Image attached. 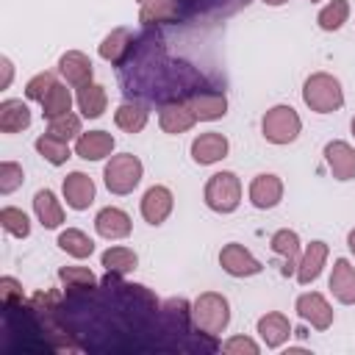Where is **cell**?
<instances>
[{"label": "cell", "instance_id": "6da1fadb", "mask_svg": "<svg viewBox=\"0 0 355 355\" xmlns=\"http://www.w3.org/2000/svg\"><path fill=\"white\" fill-rule=\"evenodd\" d=\"M191 324L205 336H219L230 324V302L219 291H202L191 302Z\"/></svg>", "mask_w": 355, "mask_h": 355}, {"label": "cell", "instance_id": "7a4b0ae2", "mask_svg": "<svg viewBox=\"0 0 355 355\" xmlns=\"http://www.w3.org/2000/svg\"><path fill=\"white\" fill-rule=\"evenodd\" d=\"M302 100L311 111L316 114H333L344 105V89L341 80L333 78L330 72H313L302 83Z\"/></svg>", "mask_w": 355, "mask_h": 355}, {"label": "cell", "instance_id": "3957f363", "mask_svg": "<svg viewBox=\"0 0 355 355\" xmlns=\"http://www.w3.org/2000/svg\"><path fill=\"white\" fill-rule=\"evenodd\" d=\"M141 175H144V166L136 155L130 153H119V155H111L103 166V180H105V189L111 194H130L139 183H141Z\"/></svg>", "mask_w": 355, "mask_h": 355}, {"label": "cell", "instance_id": "277c9868", "mask_svg": "<svg viewBox=\"0 0 355 355\" xmlns=\"http://www.w3.org/2000/svg\"><path fill=\"white\" fill-rule=\"evenodd\" d=\"M202 197H205V205L211 211H216V214H233L239 208V202H241V180L236 178V172L222 169V172H216V175L208 178Z\"/></svg>", "mask_w": 355, "mask_h": 355}, {"label": "cell", "instance_id": "5b68a950", "mask_svg": "<svg viewBox=\"0 0 355 355\" xmlns=\"http://www.w3.org/2000/svg\"><path fill=\"white\" fill-rule=\"evenodd\" d=\"M302 130V119L291 105H272L261 119V133L269 144H291Z\"/></svg>", "mask_w": 355, "mask_h": 355}, {"label": "cell", "instance_id": "8992f818", "mask_svg": "<svg viewBox=\"0 0 355 355\" xmlns=\"http://www.w3.org/2000/svg\"><path fill=\"white\" fill-rule=\"evenodd\" d=\"M219 266L230 275V277H252L263 269V263L239 241H230L219 250Z\"/></svg>", "mask_w": 355, "mask_h": 355}, {"label": "cell", "instance_id": "52a82bcc", "mask_svg": "<svg viewBox=\"0 0 355 355\" xmlns=\"http://www.w3.org/2000/svg\"><path fill=\"white\" fill-rule=\"evenodd\" d=\"M294 308H297L300 319L308 322L313 330H327V327L333 324V319H336L330 302H327L319 291H305V294H300Z\"/></svg>", "mask_w": 355, "mask_h": 355}, {"label": "cell", "instance_id": "ba28073f", "mask_svg": "<svg viewBox=\"0 0 355 355\" xmlns=\"http://www.w3.org/2000/svg\"><path fill=\"white\" fill-rule=\"evenodd\" d=\"M139 208H141L144 222L153 225V227H158V225H164V222L169 219V214H172V208H175V194H172L166 186H150V189L144 191Z\"/></svg>", "mask_w": 355, "mask_h": 355}, {"label": "cell", "instance_id": "9c48e42d", "mask_svg": "<svg viewBox=\"0 0 355 355\" xmlns=\"http://www.w3.org/2000/svg\"><path fill=\"white\" fill-rule=\"evenodd\" d=\"M194 122H197V116H194V111L189 108L186 100H178V97H175V100L161 103V108H158V125H161V130L169 133V136H178V133L191 130Z\"/></svg>", "mask_w": 355, "mask_h": 355}, {"label": "cell", "instance_id": "30bf717a", "mask_svg": "<svg viewBox=\"0 0 355 355\" xmlns=\"http://www.w3.org/2000/svg\"><path fill=\"white\" fill-rule=\"evenodd\" d=\"M227 150H230V141L222 133L208 130V133L194 136V141H191V161L200 164V166H211V164L222 161L227 155Z\"/></svg>", "mask_w": 355, "mask_h": 355}, {"label": "cell", "instance_id": "8fae6325", "mask_svg": "<svg viewBox=\"0 0 355 355\" xmlns=\"http://www.w3.org/2000/svg\"><path fill=\"white\" fill-rule=\"evenodd\" d=\"M61 191H64V200L72 211H86L92 202H94V180L86 175V172H69L61 183Z\"/></svg>", "mask_w": 355, "mask_h": 355}, {"label": "cell", "instance_id": "7c38bea8", "mask_svg": "<svg viewBox=\"0 0 355 355\" xmlns=\"http://www.w3.org/2000/svg\"><path fill=\"white\" fill-rule=\"evenodd\" d=\"M283 200V180L272 172H261L252 178L250 183V202L258 208V211H269L275 205H280Z\"/></svg>", "mask_w": 355, "mask_h": 355}, {"label": "cell", "instance_id": "4fadbf2b", "mask_svg": "<svg viewBox=\"0 0 355 355\" xmlns=\"http://www.w3.org/2000/svg\"><path fill=\"white\" fill-rule=\"evenodd\" d=\"M94 230L97 236L108 239V241H119V239H128L130 230H133V222L130 216L122 211V208H114V205H105L97 211L94 216Z\"/></svg>", "mask_w": 355, "mask_h": 355}, {"label": "cell", "instance_id": "5bb4252c", "mask_svg": "<svg viewBox=\"0 0 355 355\" xmlns=\"http://www.w3.org/2000/svg\"><path fill=\"white\" fill-rule=\"evenodd\" d=\"M324 164L336 180H352L355 178V147L341 141V139L327 141L324 144Z\"/></svg>", "mask_w": 355, "mask_h": 355}, {"label": "cell", "instance_id": "9a60e30c", "mask_svg": "<svg viewBox=\"0 0 355 355\" xmlns=\"http://www.w3.org/2000/svg\"><path fill=\"white\" fill-rule=\"evenodd\" d=\"M186 103L194 111V116L202 119V122H214V119H222L227 114V97L222 92H214V89L191 92Z\"/></svg>", "mask_w": 355, "mask_h": 355}, {"label": "cell", "instance_id": "2e32d148", "mask_svg": "<svg viewBox=\"0 0 355 355\" xmlns=\"http://www.w3.org/2000/svg\"><path fill=\"white\" fill-rule=\"evenodd\" d=\"M58 72L64 75V80L75 89L92 83V75H94V67H92V58L80 50H67L61 58H58Z\"/></svg>", "mask_w": 355, "mask_h": 355}, {"label": "cell", "instance_id": "e0dca14e", "mask_svg": "<svg viewBox=\"0 0 355 355\" xmlns=\"http://www.w3.org/2000/svg\"><path fill=\"white\" fill-rule=\"evenodd\" d=\"M269 247L275 255L283 258V266H280V275H297V263H300V236L288 227H280L272 233L269 239Z\"/></svg>", "mask_w": 355, "mask_h": 355}, {"label": "cell", "instance_id": "ac0fdd59", "mask_svg": "<svg viewBox=\"0 0 355 355\" xmlns=\"http://www.w3.org/2000/svg\"><path fill=\"white\" fill-rule=\"evenodd\" d=\"M327 255H330V247L324 244V241H311L308 247H305V252L300 255V263H297V283L300 286H308V283H313L319 275H322V269H324V263H327Z\"/></svg>", "mask_w": 355, "mask_h": 355}, {"label": "cell", "instance_id": "d6986e66", "mask_svg": "<svg viewBox=\"0 0 355 355\" xmlns=\"http://www.w3.org/2000/svg\"><path fill=\"white\" fill-rule=\"evenodd\" d=\"M255 330H258L261 341H263L269 349H277V347H283V344L291 338V322H288V316L280 313V311L263 313V316L258 319Z\"/></svg>", "mask_w": 355, "mask_h": 355}, {"label": "cell", "instance_id": "ffe728a7", "mask_svg": "<svg viewBox=\"0 0 355 355\" xmlns=\"http://www.w3.org/2000/svg\"><path fill=\"white\" fill-rule=\"evenodd\" d=\"M114 136L108 130H89V133H80L78 141H75V155L83 158V161H103L114 153Z\"/></svg>", "mask_w": 355, "mask_h": 355}, {"label": "cell", "instance_id": "44dd1931", "mask_svg": "<svg viewBox=\"0 0 355 355\" xmlns=\"http://www.w3.org/2000/svg\"><path fill=\"white\" fill-rule=\"evenodd\" d=\"M327 286L341 305H355V266L347 258H336Z\"/></svg>", "mask_w": 355, "mask_h": 355}, {"label": "cell", "instance_id": "7402d4cb", "mask_svg": "<svg viewBox=\"0 0 355 355\" xmlns=\"http://www.w3.org/2000/svg\"><path fill=\"white\" fill-rule=\"evenodd\" d=\"M133 31L130 28H114L103 42H100V47H97V53H100V58H105V61H111V64H125L128 58H130V53H133Z\"/></svg>", "mask_w": 355, "mask_h": 355}, {"label": "cell", "instance_id": "603a6c76", "mask_svg": "<svg viewBox=\"0 0 355 355\" xmlns=\"http://www.w3.org/2000/svg\"><path fill=\"white\" fill-rule=\"evenodd\" d=\"M33 214L42 222V227H47V230H55L64 222V208L50 189H39L33 194Z\"/></svg>", "mask_w": 355, "mask_h": 355}, {"label": "cell", "instance_id": "cb8c5ba5", "mask_svg": "<svg viewBox=\"0 0 355 355\" xmlns=\"http://www.w3.org/2000/svg\"><path fill=\"white\" fill-rule=\"evenodd\" d=\"M75 103H78L80 116H86V119H97V116H103V111H105V105H108L105 86H100V83H94V80L86 83V86H80Z\"/></svg>", "mask_w": 355, "mask_h": 355}, {"label": "cell", "instance_id": "d4e9b609", "mask_svg": "<svg viewBox=\"0 0 355 355\" xmlns=\"http://www.w3.org/2000/svg\"><path fill=\"white\" fill-rule=\"evenodd\" d=\"M31 125V108L22 100H3L0 103V130L19 133Z\"/></svg>", "mask_w": 355, "mask_h": 355}, {"label": "cell", "instance_id": "484cf974", "mask_svg": "<svg viewBox=\"0 0 355 355\" xmlns=\"http://www.w3.org/2000/svg\"><path fill=\"white\" fill-rule=\"evenodd\" d=\"M58 280L69 294H92L97 288V277L86 266H61Z\"/></svg>", "mask_w": 355, "mask_h": 355}, {"label": "cell", "instance_id": "4316f807", "mask_svg": "<svg viewBox=\"0 0 355 355\" xmlns=\"http://www.w3.org/2000/svg\"><path fill=\"white\" fill-rule=\"evenodd\" d=\"M139 3V19L144 25H161L178 19V0H136Z\"/></svg>", "mask_w": 355, "mask_h": 355}, {"label": "cell", "instance_id": "83f0119b", "mask_svg": "<svg viewBox=\"0 0 355 355\" xmlns=\"http://www.w3.org/2000/svg\"><path fill=\"white\" fill-rule=\"evenodd\" d=\"M100 263H103L105 272L122 277V275H130V272L136 269L139 255H136L130 247H108V250L100 255Z\"/></svg>", "mask_w": 355, "mask_h": 355}, {"label": "cell", "instance_id": "f1b7e54d", "mask_svg": "<svg viewBox=\"0 0 355 355\" xmlns=\"http://www.w3.org/2000/svg\"><path fill=\"white\" fill-rule=\"evenodd\" d=\"M114 122L119 130L125 133H141L144 125H147V108L141 103H122L116 111H114Z\"/></svg>", "mask_w": 355, "mask_h": 355}, {"label": "cell", "instance_id": "f546056e", "mask_svg": "<svg viewBox=\"0 0 355 355\" xmlns=\"http://www.w3.org/2000/svg\"><path fill=\"white\" fill-rule=\"evenodd\" d=\"M33 147H36V153L47 161V164H53V166H61V164H67L69 161V141H64V139H58V136H53V133H42L36 141H33Z\"/></svg>", "mask_w": 355, "mask_h": 355}, {"label": "cell", "instance_id": "4dcf8cb0", "mask_svg": "<svg viewBox=\"0 0 355 355\" xmlns=\"http://www.w3.org/2000/svg\"><path fill=\"white\" fill-rule=\"evenodd\" d=\"M58 247H61L67 255H72V258H89V255L94 252V241H92L83 230H78V227L61 230V233H58Z\"/></svg>", "mask_w": 355, "mask_h": 355}, {"label": "cell", "instance_id": "1f68e13d", "mask_svg": "<svg viewBox=\"0 0 355 355\" xmlns=\"http://www.w3.org/2000/svg\"><path fill=\"white\" fill-rule=\"evenodd\" d=\"M69 111H72V94L64 83H55L42 100V114H44V119H55V116L69 114Z\"/></svg>", "mask_w": 355, "mask_h": 355}, {"label": "cell", "instance_id": "d6a6232c", "mask_svg": "<svg viewBox=\"0 0 355 355\" xmlns=\"http://www.w3.org/2000/svg\"><path fill=\"white\" fill-rule=\"evenodd\" d=\"M0 225L8 236H17V239H28L31 236V219L22 208H14V205H6L0 208Z\"/></svg>", "mask_w": 355, "mask_h": 355}, {"label": "cell", "instance_id": "836d02e7", "mask_svg": "<svg viewBox=\"0 0 355 355\" xmlns=\"http://www.w3.org/2000/svg\"><path fill=\"white\" fill-rule=\"evenodd\" d=\"M347 19H349V3H347V0H330V3L316 14V22H319L322 31H338Z\"/></svg>", "mask_w": 355, "mask_h": 355}, {"label": "cell", "instance_id": "e575fe53", "mask_svg": "<svg viewBox=\"0 0 355 355\" xmlns=\"http://www.w3.org/2000/svg\"><path fill=\"white\" fill-rule=\"evenodd\" d=\"M47 133L69 141V139H78L80 136V116H75L72 111L69 114H61L55 119H47Z\"/></svg>", "mask_w": 355, "mask_h": 355}, {"label": "cell", "instance_id": "d590c367", "mask_svg": "<svg viewBox=\"0 0 355 355\" xmlns=\"http://www.w3.org/2000/svg\"><path fill=\"white\" fill-rule=\"evenodd\" d=\"M22 180H25V172L17 161H3L0 164V194L17 191L22 186Z\"/></svg>", "mask_w": 355, "mask_h": 355}, {"label": "cell", "instance_id": "8d00e7d4", "mask_svg": "<svg viewBox=\"0 0 355 355\" xmlns=\"http://www.w3.org/2000/svg\"><path fill=\"white\" fill-rule=\"evenodd\" d=\"M55 83H58V80H55V75H53V72H39V75H33V78L25 83V97H28V100H39V103H42V100H44V94H47Z\"/></svg>", "mask_w": 355, "mask_h": 355}, {"label": "cell", "instance_id": "74e56055", "mask_svg": "<svg viewBox=\"0 0 355 355\" xmlns=\"http://www.w3.org/2000/svg\"><path fill=\"white\" fill-rule=\"evenodd\" d=\"M222 352H227V355H258L261 347L247 336H233L222 344Z\"/></svg>", "mask_w": 355, "mask_h": 355}, {"label": "cell", "instance_id": "f35d334b", "mask_svg": "<svg viewBox=\"0 0 355 355\" xmlns=\"http://www.w3.org/2000/svg\"><path fill=\"white\" fill-rule=\"evenodd\" d=\"M0 297L6 305H14L17 300H22V286L14 280V277H0Z\"/></svg>", "mask_w": 355, "mask_h": 355}, {"label": "cell", "instance_id": "ab89813d", "mask_svg": "<svg viewBox=\"0 0 355 355\" xmlns=\"http://www.w3.org/2000/svg\"><path fill=\"white\" fill-rule=\"evenodd\" d=\"M0 69H3V80H0V89H8L11 86V78H14V64L8 55L0 58Z\"/></svg>", "mask_w": 355, "mask_h": 355}, {"label": "cell", "instance_id": "60d3db41", "mask_svg": "<svg viewBox=\"0 0 355 355\" xmlns=\"http://www.w3.org/2000/svg\"><path fill=\"white\" fill-rule=\"evenodd\" d=\"M347 247H349V252L355 255V227H352V230L347 233Z\"/></svg>", "mask_w": 355, "mask_h": 355}, {"label": "cell", "instance_id": "b9f144b4", "mask_svg": "<svg viewBox=\"0 0 355 355\" xmlns=\"http://www.w3.org/2000/svg\"><path fill=\"white\" fill-rule=\"evenodd\" d=\"M261 3H266V6H286L288 0H261Z\"/></svg>", "mask_w": 355, "mask_h": 355}, {"label": "cell", "instance_id": "7bdbcfd3", "mask_svg": "<svg viewBox=\"0 0 355 355\" xmlns=\"http://www.w3.org/2000/svg\"><path fill=\"white\" fill-rule=\"evenodd\" d=\"M349 130H352V136H355V116H352V122H349Z\"/></svg>", "mask_w": 355, "mask_h": 355}, {"label": "cell", "instance_id": "ee69618b", "mask_svg": "<svg viewBox=\"0 0 355 355\" xmlns=\"http://www.w3.org/2000/svg\"><path fill=\"white\" fill-rule=\"evenodd\" d=\"M311 3H319V0H311Z\"/></svg>", "mask_w": 355, "mask_h": 355}]
</instances>
